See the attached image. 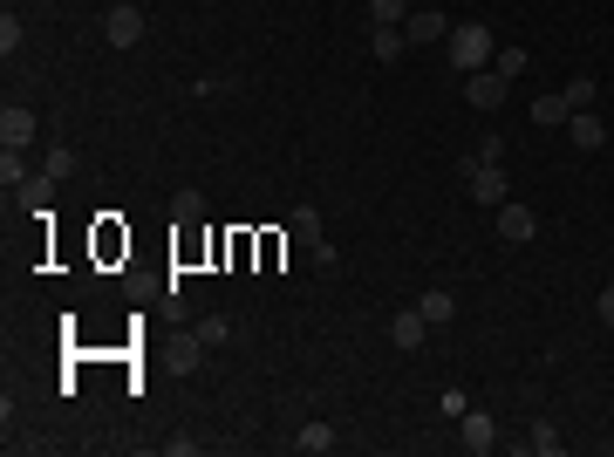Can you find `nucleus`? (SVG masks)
I'll return each instance as SVG.
<instances>
[{
  "mask_svg": "<svg viewBox=\"0 0 614 457\" xmlns=\"http://www.w3.org/2000/svg\"><path fill=\"white\" fill-rule=\"evenodd\" d=\"M492 55H499V41H492V28H485V21H464V28H451V69H458V76H478Z\"/></svg>",
  "mask_w": 614,
  "mask_h": 457,
  "instance_id": "f257e3e1",
  "label": "nucleus"
},
{
  "mask_svg": "<svg viewBox=\"0 0 614 457\" xmlns=\"http://www.w3.org/2000/svg\"><path fill=\"white\" fill-rule=\"evenodd\" d=\"M103 41H110V48H137V41H144V7H137V0H116L110 14H103Z\"/></svg>",
  "mask_w": 614,
  "mask_h": 457,
  "instance_id": "f03ea898",
  "label": "nucleus"
},
{
  "mask_svg": "<svg viewBox=\"0 0 614 457\" xmlns=\"http://www.w3.org/2000/svg\"><path fill=\"white\" fill-rule=\"evenodd\" d=\"M533 232H539V212H533V205H519V198H505V205H499V239H505V246H526Z\"/></svg>",
  "mask_w": 614,
  "mask_h": 457,
  "instance_id": "7ed1b4c3",
  "label": "nucleus"
},
{
  "mask_svg": "<svg viewBox=\"0 0 614 457\" xmlns=\"http://www.w3.org/2000/svg\"><path fill=\"white\" fill-rule=\"evenodd\" d=\"M464 191H471L478 205L499 212V205H505V171H499V164H471V171H464Z\"/></svg>",
  "mask_w": 614,
  "mask_h": 457,
  "instance_id": "20e7f679",
  "label": "nucleus"
},
{
  "mask_svg": "<svg viewBox=\"0 0 614 457\" xmlns=\"http://www.w3.org/2000/svg\"><path fill=\"white\" fill-rule=\"evenodd\" d=\"M28 144H35V110L7 103L0 110V151H28Z\"/></svg>",
  "mask_w": 614,
  "mask_h": 457,
  "instance_id": "39448f33",
  "label": "nucleus"
},
{
  "mask_svg": "<svg viewBox=\"0 0 614 457\" xmlns=\"http://www.w3.org/2000/svg\"><path fill=\"white\" fill-rule=\"evenodd\" d=\"M464 103H471V110H499V103H505V76H499V69L464 76Z\"/></svg>",
  "mask_w": 614,
  "mask_h": 457,
  "instance_id": "423d86ee",
  "label": "nucleus"
},
{
  "mask_svg": "<svg viewBox=\"0 0 614 457\" xmlns=\"http://www.w3.org/2000/svg\"><path fill=\"white\" fill-rule=\"evenodd\" d=\"M458 444H464L471 457H485L492 444H499V430H492V417H485V410H464V417H458Z\"/></svg>",
  "mask_w": 614,
  "mask_h": 457,
  "instance_id": "0eeeda50",
  "label": "nucleus"
},
{
  "mask_svg": "<svg viewBox=\"0 0 614 457\" xmlns=\"http://www.w3.org/2000/svg\"><path fill=\"white\" fill-rule=\"evenodd\" d=\"M567 137H574V151H601V144H608V123L594 110H574L567 116Z\"/></svg>",
  "mask_w": 614,
  "mask_h": 457,
  "instance_id": "6e6552de",
  "label": "nucleus"
},
{
  "mask_svg": "<svg viewBox=\"0 0 614 457\" xmlns=\"http://www.w3.org/2000/svg\"><path fill=\"white\" fill-rule=\"evenodd\" d=\"M423 335H430V321H423L417 307H403V314L389 321V342H396V348H423Z\"/></svg>",
  "mask_w": 614,
  "mask_h": 457,
  "instance_id": "1a4fd4ad",
  "label": "nucleus"
},
{
  "mask_svg": "<svg viewBox=\"0 0 614 457\" xmlns=\"http://www.w3.org/2000/svg\"><path fill=\"white\" fill-rule=\"evenodd\" d=\"M417 314H423V321H430V328H444V321L458 314V301H451V287H430V294H423V301H417Z\"/></svg>",
  "mask_w": 614,
  "mask_h": 457,
  "instance_id": "9d476101",
  "label": "nucleus"
},
{
  "mask_svg": "<svg viewBox=\"0 0 614 457\" xmlns=\"http://www.w3.org/2000/svg\"><path fill=\"white\" fill-rule=\"evenodd\" d=\"M403 35L410 41H444V14H437V7H417V14L403 21Z\"/></svg>",
  "mask_w": 614,
  "mask_h": 457,
  "instance_id": "9b49d317",
  "label": "nucleus"
},
{
  "mask_svg": "<svg viewBox=\"0 0 614 457\" xmlns=\"http://www.w3.org/2000/svg\"><path fill=\"white\" fill-rule=\"evenodd\" d=\"M403 48H410V35H403V28H369V55H376V62H396Z\"/></svg>",
  "mask_w": 614,
  "mask_h": 457,
  "instance_id": "f8f14e48",
  "label": "nucleus"
},
{
  "mask_svg": "<svg viewBox=\"0 0 614 457\" xmlns=\"http://www.w3.org/2000/svg\"><path fill=\"white\" fill-rule=\"evenodd\" d=\"M287 232H294L301 246H321V212H314V205H294V212H287Z\"/></svg>",
  "mask_w": 614,
  "mask_h": 457,
  "instance_id": "ddd939ff",
  "label": "nucleus"
},
{
  "mask_svg": "<svg viewBox=\"0 0 614 457\" xmlns=\"http://www.w3.org/2000/svg\"><path fill=\"white\" fill-rule=\"evenodd\" d=\"M294 451H307V457L335 451V423H301V437H294Z\"/></svg>",
  "mask_w": 614,
  "mask_h": 457,
  "instance_id": "4468645a",
  "label": "nucleus"
},
{
  "mask_svg": "<svg viewBox=\"0 0 614 457\" xmlns=\"http://www.w3.org/2000/svg\"><path fill=\"white\" fill-rule=\"evenodd\" d=\"M232 335H239V328H232V314H205V321H198V342H205V348H226Z\"/></svg>",
  "mask_w": 614,
  "mask_h": 457,
  "instance_id": "2eb2a0df",
  "label": "nucleus"
},
{
  "mask_svg": "<svg viewBox=\"0 0 614 457\" xmlns=\"http://www.w3.org/2000/svg\"><path fill=\"white\" fill-rule=\"evenodd\" d=\"M567 116H574V110H567V96H560V89L533 103V123H539V130H553V123H567Z\"/></svg>",
  "mask_w": 614,
  "mask_h": 457,
  "instance_id": "dca6fc26",
  "label": "nucleus"
},
{
  "mask_svg": "<svg viewBox=\"0 0 614 457\" xmlns=\"http://www.w3.org/2000/svg\"><path fill=\"white\" fill-rule=\"evenodd\" d=\"M560 96H567V110H594V96H601V82H594V76H574V82H567V89H560Z\"/></svg>",
  "mask_w": 614,
  "mask_h": 457,
  "instance_id": "f3484780",
  "label": "nucleus"
},
{
  "mask_svg": "<svg viewBox=\"0 0 614 457\" xmlns=\"http://www.w3.org/2000/svg\"><path fill=\"white\" fill-rule=\"evenodd\" d=\"M369 21H376V28H403L410 7H403V0H369Z\"/></svg>",
  "mask_w": 614,
  "mask_h": 457,
  "instance_id": "a211bd4d",
  "label": "nucleus"
},
{
  "mask_svg": "<svg viewBox=\"0 0 614 457\" xmlns=\"http://www.w3.org/2000/svg\"><path fill=\"white\" fill-rule=\"evenodd\" d=\"M0 185H7V191L28 185V157H21V151H0Z\"/></svg>",
  "mask_w": 614,
  "mask_h": 457,
  "instance_id": "6ab92c4d",
  "label": "nucleus"
},
{
  "mask_svg": "<svg viewBox=\"0 0 614 457\" xmlns=\"http://www.w3.org/2000/svg\"><path fill=\"white\" fill-rule=\"evenodd\" d=\"M171 219H178V226H198V219H205V198H198V191H178V198H171Z\"/></svg>",
  "mask_w": 614,
  "mask_h": 457,
  "instance_id": "aec40b11",
  "label": "nucleus"
},
{
  "mask_svg": "<svg viewBox=\"0 0 614 457\" xmlns=\"http://www.w3.org/2000/svg\"><path fill=\"white\" fill-rule=\"evenodd\" d=\"M526 451H539V457H560V430H553V423H533V437H526Z\"/></svg>",
  "mask_w": 614,
  "mask_h": 457,
  "instance_id": "412c9836",
  "label": "nucleus"
},
{
  "mask_svg": "<svg viewBox=\"0 0 614 457\" xmlns=\"http://www.w3.org/2000/svg\"><path fill=\"white\" fill-rule=\"evenodd\" d=\"M171 355H178V369H198V355H205V342H198V328H192V335H178V348H171Z\"/></svg>",
  "mask_w": 614,
  "mask_h": 457,
  "instance_id": "4be33fe9",
  "label": "nucleus"
},
{
  "mask_svg": "<svg viewBox=\"0 0 614 457\" xmlns=\"http://www.w3.org/2000/svg\"><path fill=\"white\" fill-rule=\"evenodd\" d=\"M492 69H499V76L512 82L519 69H526V48H499V55H492Z\"/></svg>",
  "mask_w": 614,
  "mask_h": 457,
  "instance_id": "5701e85b",
  "label": "nucleus"
},
{
  "mask_svg": "<svg viewBox=\"0 0 614 457\" xmlns=\"http://www.w3.org/2000/svg\"><path fill=\"white\" fill-rule=\"evenodd\" d=\"M21 35H28V28H21V14H0V48H7V55L21 48Z\"/></svg>",
  "mask_w": 614,
  "mask_h": 457,
  "instance_id": "b1692460",
  "label": "nucleus"
},
{
  "mask_svg": "<svg viewBox=\"0 0 614 457\" xmlns=\"http://www.w3.org/2000/svg\"><path fill=\"white\" fill-rule=\"evenodd\" d=\"M594 307H601V321H608V328H614V287H608V294H601V301H594Z\"/></svg>",
  "mask_w": 614,
  "mask_h": 457,
  "instance_id": "393cba45",
  "label": "nucleus"
}]
</instances>
